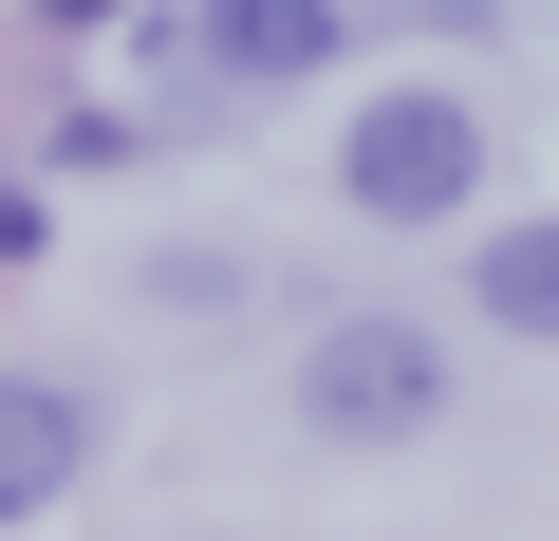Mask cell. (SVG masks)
I'll return each instance as SVG.
<instances>
[{"label": "cell", "mask_w": 559, "mask_h": 541, "mask_svg": "<svg viewBox=\"0 0 559 541\" xmlns=\"http://www.w3.org/2000/svg\"><path fill=\"white\" fill-rule=\"evenodd\" d=\"M336 187H355L373 224H466V205H485V113H466V94H373L355 150H336Z\"/></svg>", "instance_id": "6da1fadb"}, {"label": "cell", "mask_w": 559, "mask_h": 541, "mask_svg": "<svg viewBox=\"0 0 559 541\" xmlns=\"http://www.w3.org/2000/svg\"><path fill=\"white\" fill-rule=\"evenodd\" d=\"M429 411H448L429 318H336V337L299 355V430H336V448H411Z\"/></svg>", "instance_id": "7a4b0ae2"}, {"label": "cell", "mask_w": 559, "mask_h": 541, "mask_svg": "<svg viewBox=\"0 0 559 541\" xmlns=\"http://www.w3.org/2000/svg\"><path fill=\"white\" fill-rule=\"evenodd\" d=\"M187 57L261 94V75H336V57H355V20H336V0H224V20H187Z\"/></svg>", "instance_id": "277c9868"}, {"label": "cell", "mask_w": 559, "mask_h": 541, "mask_svg": "<svg viewBox=\"0 0 559 541\" xmlns=\"http://www.w3.org/2000/svg\"><path fill=\"white\" fill-rule=\"evenodd\" d=\"M75 467H94V392L75 374H0V522H38Z\"/></svg>", "instance_id": "3957f363"}, {"label": "cell", "mask_w": 559, "mask_h": 541, "mask_svg": "<svg viewBox=\"0 0 559 541\" xmlns=\"http://www.w3.org/2000/svg\"><path fill=\"white\" fill-rule=\"evenodd\" d=\"M466 299H485L503 337H559V205H540V224H485V243H466Z\"/></svg>", "instance_id": "5b68a950"}]
</instances>
